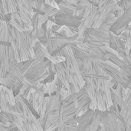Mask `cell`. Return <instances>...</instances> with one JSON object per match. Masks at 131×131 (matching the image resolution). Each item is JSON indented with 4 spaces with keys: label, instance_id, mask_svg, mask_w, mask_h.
Returning <instances> with one entry per match:
<instances>
[{
    "label": "cell",
    "instance_id": "cell-5",
    "mask_svg": "<svg viewBox=\"0 0 131 131\" xmlns=\"http://www.w3.org/2000/svg\"><path fill=\"white\" fill-rule=\"evenodd\" d=\"M98 66L107 74V75L114 80L116 83L124 88H131V78L121 72L117 66L110 61H103L97 63Z\"/></svg>",
    "mask_w": 131,
    "mask_h": 131
},
{
    "label": "cell",
    "instance_id": "cell-20",
    "mask_svg": "<svg viewBox=\"0 0 131 131\" xmlns=\"http://www.w3.org/2000/svg\"><path fill=\"white\" fill-rule=\"evenodd\" d=\"M21 3L23 6L31 13L34 14L33 12V5H32V1L31 0H21Z\"/></svg>",
    "mask_w": 131,
    "mask_h": 131
},
{
    "label": "cell",
    "instance_id": "cell-6",
    "mask_svg": "<svg viewBox=\"0 0 131 131\" xmlns=\"http://www.w3.org/2000/svg\"><path fill=\"white\" fill-rule=\"evenodd\" d=\"M15 104V96L12 90L0 85V108L2 111L12 115H18V113L13 110Z\"/></svg>",
    "mask_w": 131,
    "mask_h": 131
},
{
    "label": "cell",
    "instance_id": "cell-3",
    "mask_svg": "<svg viewBox=\"0 0 131 131\" xmlns=\"http://www.w3.org/2000/svg\"><path fill=\"white\" fill-rule=\"evenodd\" d=\"M58 56L64 57L65 61L62 62V64L65 68L70 85L72 84L75 88L77 92L79 91L80 89L84 86L85 82L82 78L71 48L69 45L66 46L61 51Z\"/></svg>",
    "mask_w": 131,
    "mask_h": 131
},
{
    "label": "cell",
    "instance_id": "cell-25",
    "mask_svg": "<svg viewBox=\"0 0 131 131\" xmlns=\"http://www.w3.org/2000/svg\"><path fill=\"white\" fill-rule=\"evenodd\" d=\"M52 29H53V31L54 33H57V32H59L61 31V29L62 28V26L61 25H56V24H54L52 26H51Z\"/></svg>",
    "mask_w": 131,
    "mask_h": 131
},
{
    "label": "cell",
    "instance_id": "cell-27",
    "mask_svg": "<svg viewBox=\"0 0 131 131\" xmlns=\"http://www.w3.org/2000/svg\"><path fill=\"white\" fill-rule=\"evenodd\" d=\"M97 131H104V130H103V128H102V127H99V129L97 130Z\"/></svg>",
    "mask_w": 131,
    "mask_h": 131
},
{
    "label": "cell",
    "instance_id": "cell-28",
    "mask_svg": "<svg viewBox=\"0 0 131 131\" xmlns=\"http://www.w3.org/2000/svg\"><path fill=\"white\" fill-rule=\"evenodd\" d=\"M126 131H131V127H130V128H128V129H127V130Z\"/></svg>",
    "mask_w": 131,
    "mask_h": 131
},
{
    "label": "cell",
    "instance_id": "cell-14",
    "mask_svg": "<svg viewBox=\"0 0 131 131\" xmlns=\"http://www.w3.org/2000/svg\"><path fill=\"white\" fill-rule=\"evenodd\" d=\"M16 3H17V12L18 13V15L21 18V22L24 25L31 24V18H32L34 14L29 12L23 6V5L21 3V0L16 1Z\"/></svg>",
    "mask_w": 131,
    "mask_h": 131
},
{
    "label": "cell",
    "instance_id": "cell-16",
    "mask_svg": "<svg viewBox=\"0 0 131 131\" xmlns=\"http://www.w3.org/2000/svg\"><path fill=\"white\" fill-rule=\"evenodd\" d=\"M0 122L4 124L7 127H9L10 124H14L12 114L2 111L0 113Z\"/></svg>",
    "mask_w": 131,
    "mask_h": 131
},
{
    "label": "cell",
    "instance_id": "cell-23",
    "mask_svg": "<svg viewBox=\"0 0 131 131\" xmlns=\"http://www.w3.org/2000/svg\"><path fill=\"white\" fill-rule=\"evenodd\" d=\"M44 35H45V31L43 30V28L41 27V28H38V30H37V31H36V33H35V38L37 39H38L39 38L43 37Z\"/></svg>",
    "mask_w": 131,
    "mask_h": 131
},
{
    "label": "cell",
    "instance_id": "cell-4",
    "mask_svg": "<svg viewBox=\"0 0 131 131\" xmlns=\"http://www.w3.org/2000/svg\"><path fill=\"white\" fill-rule=\"evenodd\" d=\"M15 104L13 107L15 112L20 114L22 122L27 131H44L38 119L34 116L30 104L20 94L15 97Z\"/></svg>",
    "mask_w": 131,
    "mask_h": 131
},
{
    "label": "cell",
    "instance_id": "cell-10",
    "mask_svg": "<svg viewBox=\"0 0 131 131\" xmlns=\"http://www.w3.org/2000/svg\"><path fill=\"white\" fill-rule=\"evenodd\" d=\"M131 21V7L127 8L124 12L119 17L116 21L110 27L109 31L112 34H115V32L123 27H126L130 24Z\"/></svg>",
    "mask_w": 131,
    "mask_h": 131
},
{
    "label": "cell",
    "instance_id": "cell-8",
    "mask_svg": "<svg viewBox=\"0 0 131 131\" xmlns=\"http://www.w3.org/2000/svg\"><path fill=\"white\" fill-rule=\"evenodd\" d=\"M54 23L61 26H64L68 28H78L80 22L83 18L78 15H57L54 17Z\"/></svg>",
    "mask_w": 131,
    "mask_h": 131
},
{
    "label": "cell",
    "instance_id": "cell-1",
    "mask_svg": "<svg viewBox=\"0 0 131 131\" xmlns=\"http://www.w3.org/2000/svg\"><path fill=\"white\" fill-rule=\"evenodd\" d=\"M82 78L85 82V89L95 110L100 111H108L112 106L111 88L109 87L110 78L88 74L81 71Z\"/></svg>",
    "mask_w": 131,
    "mask_h": 131
},
{
    "label": "cell",
    "instance_id": "cell-26",
    "mask_svg": "<svg viewBox=\"0 0 131 131\" xmlns=\"http://www.w3.org/2000/svg\"><path fill=\"white\" fill-rule=\"evenodd\" d=\"M0 21H8L7 19L5 18V15L2 13H0Z\"/></svg>",
    "mask_w": 131,
    "mask_h": 131
},
{
    "label": "cell",
    "instance_id": "cell-13",
    "mask_svg": "<svg viewBox=\"0 0 131 131\" xmlns=\"http://www.w3.org/2000/svg\"><path fill=\"white\" fill-rule=\"evenodd\" d=\"M109 48L116 52L125 53V41H121L118 36L110 32L109 34Z\"/></svg>",
    "mask_w": 131,
    "mask_h": 131
},
{
    "label": "cell",
    "instance_id": "cell-21",
    "mask_svg": "<svg viewBox=\"0 0 131 131\" xmlns=\"http://www.w3.org/2000/svg\"><path fill=\"white\" fill-rule=\"evenodd\" d=\"M124 102L128 107L131 108V88H127V94L124 98Z\"/></svg>",
    "mask_w": 131,
    "mask_h": 131
},
{
    "label": "cell",
    "instance_id": "cell-29",
    "mask_svg": "<svg viewBox=\"0 0 131 131\" xmlns=\"http://www.w3.org/2000/svg\"><path fill=\"white\" fill-rule=\"evenodd\" d=\"M2 112V110H1V108H0V113Z\"/></svg>",
    "mask_w": 131,
    "mask_h": 131
},
{
    "label": "cell",
    "instance_id": "cell-18",
    "mask_svg": "<svg viewBox=\"0 0 131 131\" xmlns=\"http://www.w3.org/2000/svg\"><path fill=\"white\" fill-rule=\"evenodd\" d=\"M117 19V18L114 16V15L113 13L110 12V13L107 15V17L105 18V19L104 20V21H103L102 24H105V25H109V26H111V25L116 21Z\"/></svg>",
    "mask_w": 131,
    "mask_h": 131
},
{
    "label": "cell",
    "instance_id": "cell-12",
    "mask_svg": "<svg viewBox=\"0 0 131 131\" xmlns=\"http://www.w3.org/2000/svg\"><path fill=\"white\" fill-rule=\"evenodd\" d=\"M109 25H105V24H101L99 28H91L90 35L96 38L98 41L105 42V43H109V29H110Z\"/></svg>",
    "mask_w": 131,
    "mask_h": 131
},
{
    "label": "cell",
    "instance_id": "cell-11",
    "mask_svg": "<svg viewBox=\"0 0 131 131\" xmlns=\"http://www.w3.org/2000/svg\"><path fill=\"white\" fill-rule=\"evenodd\" d=\"M116 5V2L114 0H106L105 3L101 7L98 8V18L93 26V28H97L103 23L104 20L107 17V15L111 12L112 8Z\"/></svg>",
    "mask_w": 131,
    "mask_h": 131
},
{
    "label": "cell",
    "instance_id": "cell-2",
    "mask_svg": "<svg viewBox=\"0 0 131 131\" xmlns=\"http://www.w3.org/2000/svg\"><path fill=\"white\" fill-rule=\"evenodd\" d=\"M24 62L18 63L8 43L0 42V78H12L21 82L24 76L21 67Z\"/></svg>",
    "mask_w": 131,
    "mask_h": 131
},
{
    "label": "cell",
    "instance_id": "cell-24",
    "mask_svg": "<svg viewBox=\"0 0 131 131\" xmlns=\"http://www.w3.org/2000/svg\"><path fill=\"white\" fill-rule=\"evenodd\" d=\"M2 8H3V14H7L8 12V2L5 0H2Z\"/></svg>",
    "mask_w": 131,
    "mask_h": 131
},
{
    "label": "cell",
    "instance_id": "cell-17",
    "mask_svg": "<svg viewBox=\"0 0 131 131\" xmlns=\"http://www.w3.org/2000/svg\"><path fill=\"white\" fill-rule=\"evenodd\" d=\"M17 80L15 78H0V85L8 88L11 89L12 85L15 84V82Z\"/></svg>",
    "mask_w": 131,
    "mask_h": 131
},
{
    "label": "cell",
    "instance_id": "cell-19",
    "mask_svg": "<svg viewBox=\"0 0 131 131\" xmlns=\"http://www.w3.org/2000/svg\"><path fill=\"white\" fill-rule=\"evenodd\" d=\"M21 87H22V84H21V82L19 81H16L15 82V84L12 85L11 90H12V93H13V94H14L15 97L19 94Z\"/></svg>",
    "mask_w": 131,
    "mask_h": 131
},
{
    "label": "cell",
    "instance_id": "cell-15",
    "mask_svg": "<svg viewBox=\"0 0 131 131\" xmlns=\"http://www.w3.org/2000/svg\"><path fill=\"white\" fill-rule=\"evenodd\" d=\"M98 18V8L97 6L92 5V9L88 16L84 20V25L88 28H91L96 23Z\"/></svg>",
    "mask_w": 131,
    "mask_h": 131
},
{
    "label": "cell",
    "instance_id": "cell-22",
    "mask_svg": "<svg viewBox=\"0 0 131 131\" xmlns=\"http://www.w3.org/2000/svg\"><path fill=\"white\" fill-rule=\"evenodd\" d=\"M131 36V31H124V32H122L121 35H118V38L121 40V41H127V38L128 37H130Z\"/></svg>",
    "mask_w": 131,
    "mask_h": 131
},
{
    "label": "cell",
    "instance_id": "cell-9",
    "mask_svg": "<svg viewBox=\"0 0 131 131\" xmlns=\"http://www.w3.org/2000/svg\"><path fill=\"white\" fill-rule=\"evenodd\" d=\"M95 114V110H88L84 112L82 115L78 117H76L77 131H85L92 124L94 121V117Z\"/></svg>",
    "mask_w": 131,
    "mask_h": 131
},
{
    "label": "cell",
    "instance_id": "cell-7",
    "mask_svg": "<svg viewBox=\"0 0 131 131\" xmlns=\"http://www.w3.org/2000/svg\"><path fill=\"white\" fill-rule=\"evenodd\" d=\"M100 127L104 131H121L116 115L111 111H100Z\"/></svg>",
    "mask_w": 131,
    "mask_h": 131
}]
</instances>
